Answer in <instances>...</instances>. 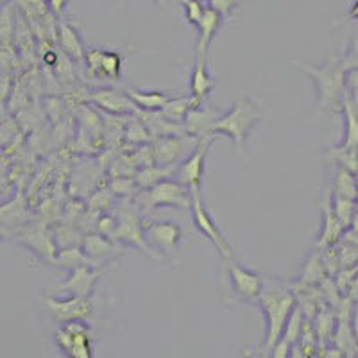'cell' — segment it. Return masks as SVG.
<instances>
[{"mask_svg":"<svg viewBox=\"0 0 358 358\" xmlns=\"http://www.w3.org/2000/svg\"><path fill=\"white\" fill-rule=\"evenodd\" d=\"M208 2H210L208 8H212L213 11L219 13L222 18H228L233 9L236 8V4H238V0H208Z\"/></svg>","mask_w":358,"mask_h":358,"instance_id":"36","label":"cell"},{"mask_svg":"<svg viewBox=\"0 0 358 358\" xmlns=\"http://www.w3.org/2000/svg\"><path fill=\"white\" fill-rule=\"evenodd\" d=\"M346 296L350 297L353 303H358V274L353 278V281H351V285H350V289H348Z\"/></svg>","mask_w":358,"mask_h":358,"instance_id":"39","label":"cell"},{"mask_svg":"<svg viewBox=\"0 0 358 358\" xmlns=\"http://www.w3.org/2000/svg\"><path fill=\"white\" fill-rule=\"evenodd\" d=\"M357 181H358V176H357ZM357 203H358V199H357Z\"/></svg>","mask_w":358,"mask_h":358,"instance_id":"44","label":"cell"},{"mask_svg":"<svg viewBox=\"0 0 358 358\" xmlns=\"http://www.w3.org/2000/svg\"><path fill=\"white\" fill-rule=\"evenodd\" d=\"M201 140L192 138L188 134H179V136H165V138L152 140V149H155V162L159 167H171L183 162L188 155L197 147Z\"/></svg>","mask_w":358,"mask_h":358,"instance_id":"13","label":"cell"},{"mask_svg":"<svg viewBox=\"0 0 358 358\" xmlns=\"http://www.w3.org/2000/svg\"><path fill=\"white\" fill-rule=\"evenodd\" d=\"M20 242L29 249V251H33L34 255L41 257L43 260L50 262V264L56 262V241H54L50 235H47L43 229H33V231H29L24 238H20Z\"/></svg>","mask_w":358,"mask_h":358,"instance_id":"21","label":"cell"},{"mask_svg":"<svg viewBox=\"0 0 358 358\" xmlns=\"http://www.w3.org/2000/svg\"><path fill=\"white\" fill-rule=\"evenodd\" d=\"M133 104L136 106L138 113H159L163 106L167 104L171 95L163 90H142V88H127L126 90Z\"/></svg>","mask_w":358,"mask_h":358,"instance_id":"18","label":"cell"},{"mask_svg":"<svg viewBox=\"0 0 358 358\" xmlns=\"http://www.w3.org/2000/svg\"><path fill=\"white\" fill-rule=\"evenodd\" d=\"M330 158L337 163V167L358 174V149H355V147H346L338 143L330 151Z\"/></svg>","mask_w":358,"mask_h":358,"instance_id":"30","label":"cell"},{"mask_svg":"<svg viewBox=\"0 0 358 358\" xmlns=\"http://www.w3.org/2000/svg\"><path fill=\"white\" fill-rule=\"evenodd\" d=\"M108 188L120 201H134L140 194V188L134 178H111Z\"/></svg>","mask_w":358,"mask_h":358,"instance_id":"31","label":"cell"},{"mask_svg":"<svg viewBox=\"0 0 358 358\" xmlns=\"http://www.w3.org/2000/svg\"><path fill=\"white\" fill-rule=\"evenodd\" d=\"M134 203H136L138 210H143V212H152V210H159V208L190 210L192 194L188 188L179 185L174 179H165V181L147 188V190H140Z\"/></svg>","mask_w":358,"mask_h":358,"instance_id":"5","label":"cell"},{"mask_svg":"<svg viewBox=\"0 0 358 358\" xmlns=\"http://www.w3.org/2000/svg\"><path fill=\"white\" fill-rule=\"evenodd\" d=\"M190 194H192V208H190L192 220H194V226H196L197 231L212 242L213 248L219 251V255L224 258V260H235V251H233L231 244L228 242L226 235L220 231V228L217 226L213 217L210 215V212H208L206 206H204L201 192H190Z\"/></svg>","mask_w":358,"mask_h":358,"instance_id":"8","label":"cell"},{"mask_svg":"<svg viewBox=\"0 0 358 358\" xmlns=\"http://www.w3.org/2000/svg\"><path fill=\"white\" fill-rule=\"evenodd\" d=\"M201 2H204V0H201Z\"/></svg>","mask_w":358,"mask_h":358,"instance_id":"45","label":"cell"},{"mask_svg":"<svg viewBox=\"0 0 358 358\" xmlns=\"http://www.w3.org/2000/svg\"><path fill=\"white\" fill-rule=\"evenodd\" d=\"M54 341L66 358H94V335L86 321L59 324Z\"/></svg>","mask_w":358,"mask_h":358,"instance_id":"6","label":"cell"},{"mask_svg":"<svg viewBox=\"0 0 358 358\" xmlns=\"http://www.w3.org/2000/svg\"><path fill=\"white\" fill-rule=\"evenodd\" d=\"M260 120L262 113L257 104L251 99H238L226 113L219 115V118L213 122L210 138L215 140L217 136H226L236 151H241L248 142L251 131Z\"/></svg>","mask_w":358,"mask_h":358,"instance_id":"2","label":"cell"},{"mask_svg":"<svg viewBox=\"0 0 358 358\" xmlns=\"http://www.w3.org/2000/svg\"><path fill=\"white\" fill-rule=\"evenodd\" d=\"M45 2H47V0H45Z\"/></svg>","mask_w":358,"mask_h":358,"instance_id":"46","label":"cell"},{"mask_svg":"<svg viewBox=\"0 0 358 358\" xmlns=\"http://www.w3.org/2000/svg\"><path fill=\"white\" fill-rule=\"evenodd\" d=\"M299 69L312 79L317 92V104L321 108L338 106L346 97V70L341 63L334 66H313L301 63Z\"/></svg>","mask_w":358,"mask_h":358,"instance_id":"4","label":"cell"},{"mask_svg":"<svg viewBox=\"0 0 358 358\" xmlns=\"http://www.w3.org/2000/svg\"><path fill=\"white\" fill-rule=\"evenodd\" d=\"M43 305L50 317L59 324L73 321H88L94 313V305L90 301V297L47 296L43 297Z\"/></svg>","mask_w":358,"mask_h":358,"instance_id":"12","label":"cell"},{"mask_svg":"<svg viewBox=\"0 0 358 358\" xmlns=\"http://www.w3.org/2000/svg\"><path fill=\"white\" fill-rule=\"evenodd\" d=\"M348 17H350L351 20H358V0H357V2H355L353 6H351L350 13H348Z\"/></svg>","mask_w":358,"mask_h":358,"instance_id":"41","label":"cell"},{"mask_svg":"<svg viewBox=\"0 0 358 358\" xmlns=\"http://www.w3.org/2000/svg\"><path fill=\"white\" fill-rule=\"evenodd\" d=\"M156 2H159V4H162V2H163V0H156Z\"/></svg>","mask_w":358,"mask_h":358,"instance_id":"43","label":"cell"},{"mask_svg":"<svg viewBox=\"0 0 358 358\" xmlns=\"http://www.w3.org/2000/svg\"><path fill=\"white\" fill-rule=\"evenodd\" d=\"M57 43H59L62 52L66 57H70L73 63L85 62V43H83L79 31L72 24H69V22H59L57 24Z\"/></svg>","mask_w":358,"mask_h":358,"instance_id":"17","label":"cell"},{"mask_svg":"<svg viewBox=\"0 0 358 358\" xmlns=\"http://www.w3.org/2000/svg\"><path fill=\"white\" fill-rule=\"evenodd\" d=\"M267 321V338H265V350L271 351L283 337L285 326L290 315L296 310V294L287 289L281 283H267L257 299Z\"/></svg>","mask_w":358,"mask_h":358,"instance_id":"1","label":"cell"},{"mask_svg":"<svg viewBox=\"0 0 358 358\" xmlns=\"http://www.w3.org/2000/svg\"><path fill=\"white\" fill-rule=\"evenodd\" d=\"M143 233L149 248L159 258L174 255L183 238V229L174 220H143Z\"/></svg>","mask_w":358,"mask_h":358,"instance_id":"10","label":"cell"},{"mask_svg":"<svg viewBox=\"0 0 358 358\" xmlns=\"http://www.w3.org/2000/svg\"><path fill=\"white\" fill-rule=\"evenodd\" d=\"M351 331H353V337L358 346V303L353 308V313H351Z\"/></svg>","mask_w":358,"mask_h":358,"instance_id":"40","label":"cell"},{"mask_svg":"<svg viewBox=\"0 0 358 358\" xmlns=\"http://www.w3.org/2000/svg\"><path fill=\"white\" fill-rule=\"evenodd\" d=\"M86 102L106 117L129 118L138 115V110L126 90H118L115 86H97L86 90Z\"/></svg>","mask_w":358,"mask_h":358,"instance_id":"7","label":"cell"},{"mask_svg":"<svg viewBox=\"0 0 358 358\" xmlns=\"http://www.w3.org/2000/svg\"><path fill=\"white\" fill-rule=\"evenodd\" d=\"M188 86H190V95L194 97V101L203 106L206 97L213 92L215 88V81L210 76L206 69V59H196V65L192 69L190 73V81H188Z\"/></svg>","mask_w":358,"mask_h":358,"instance_id":"20","label":"cell"},{"mask_svg":"<svg viewBox=\"0 0 358 358\" xmlns=\"http://www.w3.org/2000/svg\"><path fill=\"white\" fill-rule=\"evenodd\" d=\"M181 6H183L185 9V17H187L188 24L196 25L197 27V24H199V20L203 18L208 6H204V2H201V0H181Z\"/></svg>","mask_w":358,"mask_h":358,"instance_id":"33","label":"cell"},{"mask_svg":"<svg viewBox=\"0 0 358 358\" xmlns=\"http://www.w3.org/2000/svg\"><path fill=\"white\" fill-rule=\"evenodd\" d=\"M174 169L171 167H159V165H151V167H142L134 174V181L138 185L140 190H147V188L155 187V185L162 183L165 179L172 178Z\"/></svg>","mask_w":358,"mask_h":358,"instance_id":"26","label":"cell"},{"mask_svg":"<svg viewBox=\"0 0 358 358\" xmlns=\"http://www.w3.org/2000/svg\"><path fill=\"white\" fill-rule=\"evenodd\" d=\"M326 268L322 265L321 255L313 252L312 257L306 260V265L303 267V274L299 276V283H305V285H312V283H319L324 278Z\"/></svg>","mask_w":358,"mask_h":358,"instance_id":"32","label":"cell"},{"mask_svg":"<svg viewBox=\"0 0 358 358\" xmlns=\"http://www.w3.org/2000/svg\"><path fill=\"white\" fill-rule=\"evenodd\" d=\"M346 231V228L338 222L335 213L331 212L330 203L324 204L322 208V229H321V238H319V248H331L341 241L342 233Z\"/></svg>","mask_w":358,"mask_h":358,"instance_id":"23","label":"cell"},{"mask_svg":"<svg viewBox=\"0 0 358 358\" xmlns=\"http://www.w3.org/2000/svg\"><path fill=\"white\" fill-rule=\"evenodd\" d=\"M6 4H8V0H0V9L4 8V6H6Z\"/></svg>","mask_w":358,"mask_h":358,"instance_id":"42","label":"cell"},{"mask_svg":"<svg viewBox=\"0 0 358 358\" xmlns=\"http://www.w3.org/2000/svg\"><path fill=\"white\" fill-rule=\"evenodd\" d=\"M66 4H69V0H47L49 11L52 13L54 17H57V15H62V13L65 11Z\"/></svg>","mask_w":358,"mask_h":358,"instance_id":"38","label":"cell"},{"mask_svg":"<svg viewBox=\"0 0 358 358\" xmlns=\"http://www.w3.org/2000/svg\"><path fill=\"white\" fill-rule=\"evenodd\" d=\"M199 108L192 95H183V97H171L169 102L163 106V110L159 111L163 118H167L169 122L174 124H185V120L188 118L192 110Z\"/></svg>","mask_w":358,"mask_h":358,"instance_id":"22","label":"cell"},{"mask_svg":"<svg viewBox=\"0 0 358 358\" xmlns=\"http://www.w3.org/2000/svg\"><path fill=\"white\" fill-rule=\"evenodd\" d=\"M357 176L358 174H353V172L346 171V169L337 167V171H335V176H334V196L357 201L358 199Z\"/></svg>","mask_w":358,"mask_h":358,"instance_id":"24","label":"cell"},{"mask_svg":"<svg viewBox=\"0 0 358 358\" xmlns=\"http://www.w3.org/2000/svg\"><path fill=\"white\" fill-rule=\"evenodd\" d=\"M86 76L92 81L118 83L122 78V54L117 50L106 49H86L85 62Z\"/></svg>","mask_w":358,"mask_h":358,"instance_id":"9","label":"cell"},{"mask_svg":"<svg viewBox=\"0 0 358 358\" xmlns=\"http://www.w3.org/2000/svg\"><path fill=\"white\" fill-rule=\"evenodd\" d=\"M290 350H292V344H290V342H287L285 338H281L276 346L271 350V351H273V357H271V358H289L290 357Z\"/></svg>","mask_w":358,"mask_h":358,"instance_id":"37","label":"cell"},{"mask_svg":"<svg viewBox=\"0 0 358 358\" xmlns=\"http://www.w3.org/2000/svg\"><path fill=\"white\" fill-rule=\"evenodd\" d=\"M115 226H117V217L111 215V213H101L97 219V233L104 236H111V233L115 231Z\"/></svg>","mask_w":358,"mask_h":358,"instance_id":"35","label":"cell"},{"mask_svg":"<svg viewBox=\"0 0 358 358\" xmlns=\"http://www.w3.org/2000/svg\"><path fill=\"white\" fill-rule=\"evenodd\" d=\"M54 264H56L57 267L70 268V271L76 267H83V265H88V267H97L94 262L86 257L85 251L81 249V245H72V248L59 249L56 255V262H54Z\"/></svg>","mask_w":358,"mask_h":358,"instance_id":"27","label":"cell"},{"mask_svg":"<svg viewBox=\"0 0 358 358\" xmlns=\"http://www.w3.org/2000/svg\"><path fill=\"white\" fill-rule=\"evenodd\" d=\"M115 217H117V226L110 236L111 241L124 245V248L138 249L155 260H162L147 244L145 233H143V219L140 217L136 203L133 204V201H120V208H117Z\"/></svg>","mask_w":358,"mask_h":358,"instance_id":"3","label":"cell"},{"mask_svg":"<svg viewBox=\"0 0 358 358\" xmlns=\"http://www.w3.org/2000/svg\"><path fill=\"white\" fill-rule=\"evenodd\" d=\"M220 24H222V17H220L219 13L213 11L212 8H206L203 18H201L199 24H197V29H199V38H197V45H196V59H206L210 43H212L213 38H215Z\"/></svg>","mask_w":358,"mask_h":358,"instance_id":"19","label":"cell"},{"mask_svg":"<svg viewBox=\"0 0 358 358\" xmlns=\"http://www.w3.org/2000/svg\"><path fill=\"white\" fill-rule=\"evenodd\" d=\"M330 206H331V212H334L335 217L338 219V222H341L346 229H350L351 224H353L355 213H357V210H358L357 201L344 199V197L334 196L331 197Z\"/></svg>","mask_w":358,"mask_h":358,"instance_id":"29","label":"cell"},{"mask_svg":"<svg viewBox=\"0 0 358 358\" xmlns=\"http://www.w3.org/2000/svg\"><path fill=\"white\" fill-rule=\"evenodd\" d=\"M228 278L231 283L233 296L244 303H257L258 296L265 287V278L260 273L245 268L244 265L236 264L235 260H229Z\"/></svg>","mask_w":358,"mask_h":358,"instance_id":"14","label":"cell"},{"mask_svg":"<svg viewBox=\"0 0 358 358\" xmlns=\"http://www.w3.org/2000/svg\"><path fill=\"white\" fill-rule=\"evenodd\" d=\"M81 249L85 251L86 257L99 267V265L106 264V262L122 257L126 248L111 241L110 236H104L101 233H88V235L83 236Z\"/></svg>","mask_w":358,"mask_h":358,"instance_id":"16","label":"cell"},{"mask_svg":"<svg viewBox=\"0 0 358 358\" xmlns=\"http://www.w3.org/2000/svg\"><path fill=\"white\" fill-rule=\"evenodd\" d=\"M303 328V322H301V310H299V306H296V310L292 312V315H290L289 322H287L285 326V331H283V337L287 342H290V344H294L296 342V338L299 337V331H301Z\"/></svg>","mask_w":358,"mask_h":358,"instance_id":"34","label":"cell"},{"mask_svg":"<svg viewBox=\"0 0 358 358\" xmlns=\"http://www.w3.org/2000/svg\"><path fill=\"white\" fill-rule=\"evenodd\" d=\"M124 140L133 147L145 145V143L152 142L151 133L147 129L145 122L140 117V113L134 115V117H129V120L126 122V126H124Z\"/></svg>","mask_w":358,"mask_h":358,"instance_id":"25","label":"cell"},{"mask_svg":"<svg viewBox=\"0 0 358 358\" xmlns=\"http://www.w3.org/2000/svg\"><path fill=\"white\" fill-rule=\"evenodd\" d=\"M213 140H201L197 147L183 162L176 165L172 178L179 185H183L190 192H201L204 179V169H206V155Z\"/></svg>","mask_w":358,"mask_h":358,"instance_id":"11","label":"cell"},{"mask_svg":"<svg viewBox=\"0 0 358 358\" xmlns=\"http://www.w3.org/2000/svg\"><path fill=\"white\" fill-rule=\"evenodd\" d=\"M15 24H17V9L6 4L0 9V47H13Z\"/></svg>","mask_w":358,"mask_h":358,"instance_id":"28","label":"cell"},{"mask_svg":"<svg viewBox=\"0 0 358 358\" xmlns=\"http://www.w3.org/2000/svg\"><path fill=\"white\" fill-rule=\"evenodd\" d=\"M101 278V271L97 267H76L70 271L69 278L63 283H59L56 292L66 294V296H78V297H92L95 292V287Z\"/></svg>","mask_w":358,"mask_h":358,"instance_id":"15","label":"cell"}]
</instances>
